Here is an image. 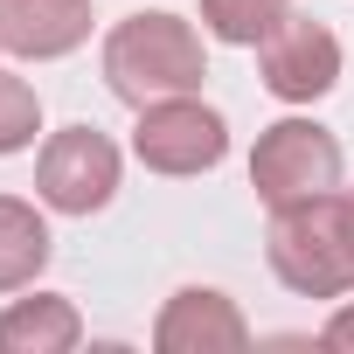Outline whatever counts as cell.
<instances>
[{"label": "cell", "instance_id": "6da1fadb", "mask_svg": "<svg viewBox=\"0 0 354 354\" xmlns=\"http://www.w3.org/2000/svg\"><path fill=\"white\" fill-rule=\"evenodd\" d=\"M202 77H209V56H202L195 21L167 15V8L125 15L104 35V84L132 111H146L160 97H188V91H202Z\"/></svg>", "mask_w": 354, "mask_h": 354}, {"label": "cell", "instance_id": "7a4b0ae2", "mask_svg": "<svg viewBox=\"0 0 354 354\" xmlns=\"http://www.w3.org/2000/svg\"><path fill=\"white\" fill-rule=\"evenodd\" d=\"M271 271L285 292L299 299H347L354 292V243L340 223V188L319 202H292L271 209Z\"/></svg>", "mask_w": 354, "mask_h": 354}, {"label": "cell", "instance_id": "3957f363", "mask_svg": "<svg viewBox=\"0 0 354 354\" xmlns=\"http://www.w3.org/2000/svg\"><path fill=\"white\" fill-rule=\"evenodd\" d=\"M340 139L313 118H278L257 132V153H250V188L264 209H292V202H319L340 188Z\"/></svg>", "mask_w": 354, "mask_h": 354}, {"label": "cell", "instance_id": "277c9868", "mask_svg": "<svg viewBox=\"0 0 354 354\" xmlns=\"http://www.w3.org/2000/svg\"><path fill=\"white\" fill-rule=\"evenodd\" d=\"M132 153H139L146 174H174V181H188V174L223 167V153H230V125H223V111L202 104L195 91H188V97H160V104L139 111V125H132Z\"/></svg>", "mask_w": 354, "mask_h": 354}, {"label": "cell", "instance_id": "5b68a950", "mask_svg": "<svg viewBox=\"0 0 354 354\" xmlns=\"http://www.w3.org/2000/svg\"><path fill=\"white\" fill-rule=\"evenodd\" d=\"M35 195L56 216H97L118 195V146L97 125H63L49 132L42 160H35Z\"/></svg>", "mask_w": 354, "mask_h": 354}, {"label": "cell", "instance_id": "8992f818", "mask_svg": "<svg viewBox=\"0 0 354 354\" xmlns=\"http://www.w3.org/2000/svg\"><path fill=\"white\" fill-rule=\"evenodd\" d=\"M257 77H264V91L278 104H319L340 84V42H333V28L313 21V15H299V8H285L278 28L257 42Z\"/></svg>", "mask_w": 354, "mask_h": 354}, {"label": "cell", "instance_id": "52a82bcc", "mask_svg": "<svg viewBox=\"0 0 354 354\" xmlns=\"http://www.w3.org/2000/svg\"><path fill=\"white\" fill-rule=\"evenodd\" d=\"M153 347L160 354H236V347H250V319L236 313L230 292L181 285L153 319Z\"/></svg>", "mask_w": 354, "mask_h": 354}, {"label": "cell", "instance_id": "ba28073f", "mask_svg": "<svg viewBox=\"0 0 354 354\" xmlns=\"http://www.w3.org/2000/svg\"><path fill=\"white\" fill-rule=\"evenodd\" d=\"M91 42V0H0V56L56 63Z\"/></svg>", "mask_w": 354, "mask_h": 354}, {"label": "cell", "instance_id": "9c48e42d", "mask_svg": "<svg viewBox=\"0 0 354 354\" xmlns=\"http://www.w3.org/2000/svg\"><path fill=\"white\" fill-rule=\"evenodd\" d=\"M84 340V319L63 292H35L0 306V354H70Z\"/></svg>", "mask_w": 354, "mask_h": 354}, {"label": "cell", "instance_id": "30bf717a", "mask_svg": "<svg viewBox=\"0 0 354 354\" xmlns=\"http://www.w3.org/2000/svg\"><path fill=\"white\" fill-rule=\"evenodd\" d=\"M49 250H56V236H49L42 209L21 195H0V292L35 285L49 271Z\"/></svg>", "mask_w": 354, "mask_h": 354}, {"label": "cell", "instance_id": "8fae6325", "mask_svg": "<svg viewBox=\"0 0 354 354\" xmlns=\"http://www.w3.org/2000/svg\"><path fill=\"white\" fill-rule=\"evenodd\" d=\"M285 8H292V0H202V28L216 42H230V49H257L278 28Z\"/></svg>", "mask_w": 354, "mask_h": 354}, {"label": "cell", "instance_id": "7c38bea8", "mask_svg": "<svg viewBox=\"0 0 354 354\" xmlns=\"http://www.w3.org/2000/svg\"><path fill=\"white\" fill-rule=\"evenodd\" d=\"M35 132H42V97H35V84L0 63V160L21 153V146H35Z\"/></svg>", "mask_w": 354, "mask_h": 354}, {"label": "cell", "instance_id": "4fadbf2b", "mask_svg": "<svg viewBox=\"0 0 354 354\" xmlns=\"http://www.w3.org/2000/svg\"><path fill=\"white\" fill-rule=\"evenodd\" d=\"M319 347H347L354 354V299H340V313L319 326Z\"/></svg>", "mask_w": 354, "mask_h": 354}, {"label": "cell", "instance_id": "5bb4252c", "mask_svg": "<svg viewBox=\"0 0 354 354\" xmlns=\"http://www.w3.org/2000/svg\"><path fill=\"white\" fill-rule=\"evenodd\" d=\"M340 223H347V243H354V188H340Z\"/></svg>", "mask_w": 354, "mask_h": 354}]
</instances>
